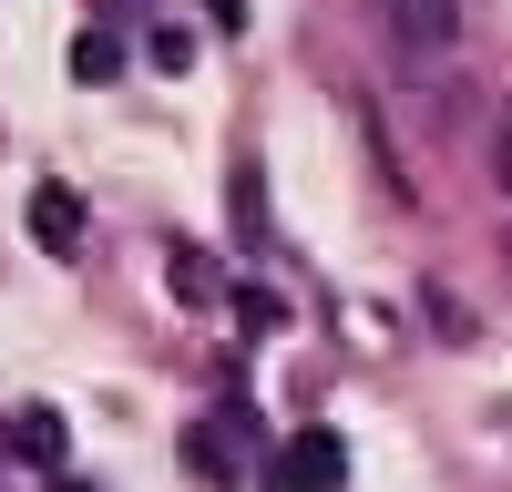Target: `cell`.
<instances>
[{
    "label": "cell",
    "instance_id": "1",
    "mask_svg": "<svg viewBox=\"0 0 512 492\" xmlns=\"http://www.w3.org/2000/svg\"><path fill=\"white\" fill-rule=\"evenodd\" d=\"M369 31H379V52L410 62V72H431L461 52V31H472V0H359Z\"/></svg>",
    "mask_w": 512,
    "mask_h": 492
},
{
    "label": "cell",
    "instance_id": "2",
    "mask_svg": "<svg viewBox=\"0 0 512 492\" xmlns=\"http://www.w3.org/2000/svg\"><path fill=\"white\" fill-rule=\"evenodd\" d=\"M338 482H349V441L318 431V421L267 451V492H338Z\"/></svg>",
    "mask_w": 512,
    "mask_h": 492
},
{
    "label": "cell",
    "instance_id": "3",
    "mask_svg": "<svg viewBox=\"0 0 512 492\" xmlns=\"http://www.w3.org/2000/svg\"><path fill=\"white\" fill-rule=\"evenodd\" d=\"M31 226H41L52 257H82V195L72 185H31Z\"/></svg>",
    "mask_w": 512,
    "mask_h": 492
},
{
    "label": "cell",
    "instance_id": "4",
    "mask_svg": "<svg viewBox=\"0 0 512 492\" xmlns=\"http://www.w3.org/2000/svg\"><path fill=\"white\" fill-rule=\"evenodd\" d=\"M164 277H175V298H195V308H216V298H236V287H226V267L205 257V246H175V257H164Z\"/></svg>",
    "mask_w": 512,
    "mask_h": 492
},
{
    "label": "cell",
    "instance_id": "5",
    "mask_svg": "<svg viewBox=\"0 0 512 492\" xmlns=\"http://www.w3.org/2000/svg\"><path fill=\"white\" fill-rule=\"evenodd\" d=\"M236 328H256V339L287 328V298H277V287H236Z\"/></svg>",
    "mask_w": 512,
    "mask_h": 492
},
{
    "label": "cell",
    "instance_id": "6",
    "mask_svg": "<svg viewBox=\"0 0 512 492\" xmlns=\"http://www.w3.org/2000/svg\"><path fill=\"white\" fill-rule=\"evenodd\" d=\"M113 72H123V52H113L103 31H82V41H72V82H113Z\"/></svg>",
    "mask_w": 512,
    "mask_h": 492
},
{
    "label": "cell",
    "instance_id": "7",
    "mask_svg": "<svg viewBox=\"0 0 512 492\" xmlns=\"http://www.w3.org/2000/svg\"><path fill=\"white\" fill-rule=\"evenodd\" d=\"M144 52H154L164 72H195V31H185V21H154V41H144Z\"/></svg>",
    "mask_w": 512,
    "mask_h": 492
},
{
    "label": "cell",
    "instance_id": "8",
    "mask_svg": "<svg viewBox=\"0 0 512 492\" xmlns=\"http://www.w3.org/2000/svg\"><path fill=\"white\" fill-rule=\"evenodd\" d=\"M21 451H31V462H62V421H52V410H21Z\"/></svg>",
    "mask_w": 512,
    "mask_h": 492
},
{
    "label": "cell",
    "instance_id": "9",
    "mask_svg": "<svg viewBox=\"0 0 512 492\" xmlns=\"http://www.w3.org/2000/svg\"><path fill=\"white\" fill-rule=\"evenodd\" d=\"M226 195H236V236L256 246V236H267V226H256V164H236V185H226Z\"/></svg>",
    "mask_w": 512,
    "mask_h": 492
},
{
    "label": "cell",
    "instance_id": "10",
    "mask_svg": "<svg viewBox=\"0 0 512 492\" xmlns=\"http://www.w3.org/2000/svg\"><path fill=\"white\" fill-rule=\"evenodd\" d=\"M482 175L512 195V103H502V123H492V154H482Z\"/></svg>",
    "mask_w": 512,
    "mask_h": 492
},
{
    "label": "cell",
    "instance_id": "11",
    "mask_svg": "<svg viewBox=\"0 0 512 492\" xmlns=\"http://www.w3.org/2000/svg\"><path fill=\"white\" fill-rule=\"evenodd\" d=\"M216 21H226V31H236V21H246V0H216Z\"/></svg>",
    "mask_w": 512,
    "mask_h": 492
}]
</instances>
